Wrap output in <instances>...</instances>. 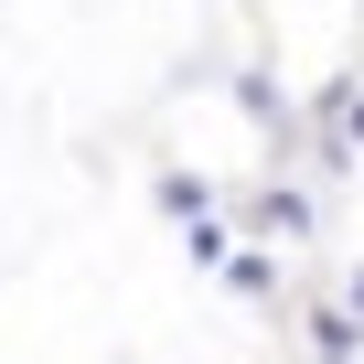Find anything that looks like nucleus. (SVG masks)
<instances>
[{"label": "nucleus", "instance_id": "obj_1", "mask_svg": "<svg viewBox=\"0 0 364 364\" xmlns=\"http://www.w3.org/2000/svg\"><path fill=\"white\" fill-rule=\"evenodd\" d=\"M353 311H364V268H353Z\"/></svg>", "mask_w": 364, "mask_h": 364}]
</instances>
